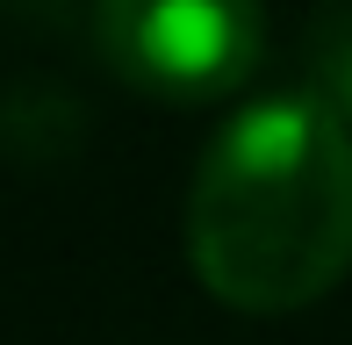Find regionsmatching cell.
Listing matches in <instances>:
<instances>
[{"label": "cell", "instance_id": "obj_3", "mask_svg": "<svg viewBox=\"0 0 352 345\" xmlns=\"http://www.w3.org/2000/svg\"><path fill=\"white\" fill-rule=\"evenodd\" d=\"M324 101L352 122V29H345L338 43H331V51H324Z\"/></svg>", "mask_w": 352, "mask_h": 345}, {"label": "cell", "instance_id": "obj_1", "mask_svg": "<svg viewBox=\"0 0 352 345\" xmlns=\"http://www.w3.org/2000/svg\"><path fill=\"white\" fill-rule=\"evenodd\" d=\"M187 259L223 309L287 317L352 274V122L324 93L237 108L187 187Z\"/></svg>", "mask_w": 352, "mask_h": 345}, {"label": "cell", "instance_id": "obj_2", "mask_svg": "<svg viewBox=\"0 0 352 345\" xmlns=\"http://www.w3.org/2000/svg\"><path fill=\"white\" fill-rule=\"evenodd\" d=\"M94 43L108 72L144 101L201 108L259 72L266 14L259 0H101Z\"/></svg>", "mask_w": 352, "mask_h": 345}]
</instances>
